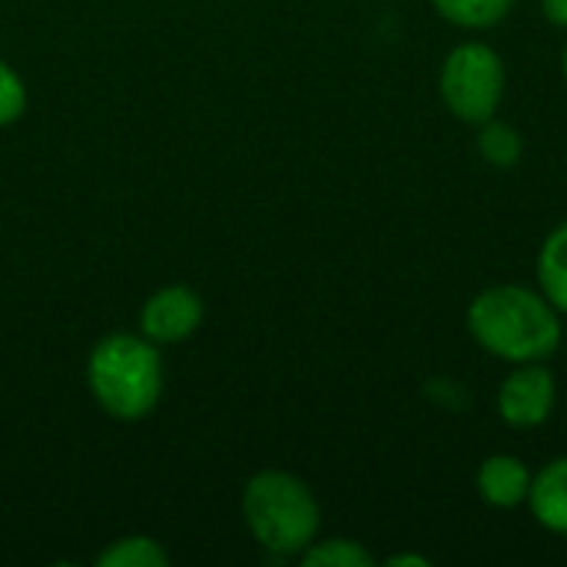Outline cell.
Masks as SVG:
<instances>
[{
    "mask_svg": "<svg viewBox=\"0 0 567 567\" xmlns=\"http://www.w3.org/2000/svg\"><path fill=\"white\" fill-rule=\"evenodd\" d=\"M472 339L502 362H548L561 346V312L528 286L482 289L468 306Z\"/></svg>",
    "mask_w": 567,
    "mask_h": 567,
    "instance_id": "6da1fadb",
    "label": "cell"
},
{
    "mask_svg": "<svg viewBox=\"0 0 567 567\" xmlns=\"http://www.w3.org/2000/svg\"><path fill=\"white\" fill-rule=\"evenodd\" d=\"M90 392L120 422L146 419L163 395V362L146 336L113 332L100 339L86 362Z\"/></svg>",
    "mask_w": 567,
    "mask_h": 567,
    "instance_id": "7a4b0ae2",
    "label": "cell"
},
{
    "mask_svg": "<svg viewBox=\"0 0 567 567\" xmlns=\"http://www.w3.org/2000/svg\"><path fill=\"white\" fill-rule=\"evenodd\" d=\"M243 518L252 538L279 558L302 555L319 538L322 525V512L312 488L302 478L276 468L259 472L246 482Z\"/></svg>",
    "mask_w": 567,
    "mask_h": 567,
    "instance_id": "3957f363",
    "label": "cell"
},
{
    "mask_svg": "<svg viewBox=\"0 0 567 567\" xmlns=\"http://www.w3.org/2000/svg\"><path fill=\"white\" fill-rule=\"evenodd\" d=\"M439 93L462 123H485L505 100V63L495 47L468 40L458 43L439 73Z\"/></svg>",
    "mask_w": 567,
    "mask_h": 567,
    "instance_id": "277c9868",
    "label": "cell"
},
{
    "mask_svg": "<svg viewBox=\"0 0 567 567\" xmlns=\"http://www.w3.org/2000/svg\"><path fill=\"white\" fill-rule=\"evenodd\" d=\"M558 402L555 375L545 362H525L508 372L498 389V415L512 429H538L551 419Z\"/></svg>",
    "mask_w": 567,
    "mask_h": 567,
    "instance_id": "5b68a950",
    "label": "cell"
},
{
    "mask_svg": "<svg viewBox=\"0 0 567 567\" xmlns=\"http://www.w3.org/2000/svg\"><path fill=\"white\" fill-rule=\"evenodd\" d=\"M203 299L189 286H163L143 302L140 329L156 346H176L186 342L203 326Z\"/></svg>",
    "mask_w": 567,
    "mask_h": 567,
    "instance_id": "8992f818",
    "label": "cell"
},
{
    "mask_svg": "<svg viewBox=\"0 0 567 567\" xmlns=\"http://www.w3.org/2000/svg\"><path fill=\"white\" fill-rule=\"evenodd\" d=\"M475 488L485 505L492 508H518L528 502L532 492V472L515 455H492L482 462L475 475Z\"/></svg>",
    "mask_w": 567,
    "mask_h": 567,
    "instance_id": "52a82bcc",
    "label": "cell"
},
{
    "mask_svg": "<svg viewBox=\"0 0 567 567\" xmlns=\"http://www.w3.org/2000/svg\"><path fill=\"white\" fill-rule=\"evenodd\" d=\"M528 508L542 528L567 535V455L551 458L538 475H532Z\"/></svg>",
    "mask_w": 567,
    "mask_h": 567,
    "instance_id": "ba28073f",
    "label": "cell"
},
{
    "mask_svg": "<svg viewBox=\"0 0 567 567\" xmlns=\"http://www.w3.org/2000/svg\"><path fill=\"white\" fill-rule=\"evenodd\" d=\"M535 276H538V289L542 296L561 312L567 316V219L558 223L542 249H538V262H535Z\"/></svg>",
    "mask_w": 567,
    "mask_h": 567,
    "instance_id": "9c48e42d",
    "label": "cell"
},
{
    "mask_svg": "<svg viewBox=\"0 0 567 567\" xmlns=\"http://www.w3.org/2000/svg\"><path fill=\"white\" fill-rule=\"evenodd\" d=\"M432 7L462 30H488L512 13L515 0H432Z\"/></svg>",
    "mask_w": 567,
    "mask_h": 567,
    "instance_id": "30bf717a",
    "label": "cell"
},
{
    "mask_svg": "<svg viewBox=\"0 0 567 567\" xmlns=\"http://www.w3.org/2000/svg\"><path fill=\"white\" fill-rule=\"evenodd\" d=\"M478 153L488 166L512 169L525 153V140L512 123H502L492 116V120L478 123Z\"/></svg>",
    "mask_w": 567,
    "mask_h": 567,
    "instance_id": "8fae6325",
    "label": "cell"
},
{
    "mask_svg": "<svg viewBox=\"0 0 567 567\" xmlns=\"http://www.w3.org/2000/svg\"><path fill=\"white\" fill-rule=\"evenodd\" d=\"M96 565L100 567H166L169 565V555L163 551L159 542L146 538V535H126V538H116L110 548H103L96 555Z\"/></svg>",
    "mask_w": 567,
    "mask_h": 567,
    "instance_id": "7c38bea8",
    "label": "cell"
},
{
    "mask_svg": "<svg viewBox=\"0 0 567 567\" xmlns=\"http://www.w3.org/2000/svg\"><path fill=\"white\" fill-rule=\"evenodd\" d=\"M299 561L306 567H372L375 558L349 538H329V542H312Z\"/></svg>",
    "mask_w": 567,
    "mask_h": 567,
    "instance_id": "4fadbf2b",
    "label": "cell"
},
{
    "mask_svg": "<svg viewBox=\"0 0 567 567\" xmlns=\"http://www.w3.org/2000/svg\"><path fill=\"white\" fill-rule=\"evenodd\" d=\"M27 110V86L20 73L0 60V126H10L23 116Z\"/></svg>",
    "mask_w": 567,
    "mask_h": 567,
    "instance_id": "5bb4252c",
    "label": "cell"
},
{
    "mask_svg": "<svg viewBox=\"0 0 567 567\" xmlns=\"http://www.w3.org/2000/svg\"><path fill=\"white\" fill-rule=\"evenodd\" d=\"M542 10H545V17L555 27H565L567 30V0H542Z\"/></svg>",
    "mask_w": 567,
    "mask_h": 567,
    "instance_id": "9a60e30c",
    "label": "cell"
},
{
    "mask_svg": "<svg viewBox=\"0 0 567 567\" xmlns=\"http://www.w3.org/2000/svg\"><path fill=\"white\" fill-rule=\"evenodd\" d=\"M389 565H392V567H405V565L429 567L432 561H429V558H422V555H395V558H389Z\"/></svg>",
    "mask_w": 567,
    "mask_h": 567,
    "instance_id": "2e32d148",
    "label": "cell"
},
{
    "mask_svg": "<svg viewBox=\"0 0 567 567\" xmlns=\"http://www.w3.org/2000/svg\"><path fill=\"white\" fill-rule=\"evenodd\" d=\"M561 73H565V83H567V43L561 47Z\"/></svg>",
    "mask_w": 567,
    "mask_h": 567,
    "instance_id": "e0dca14e",
    "label": "cell"
}]
</instances>
